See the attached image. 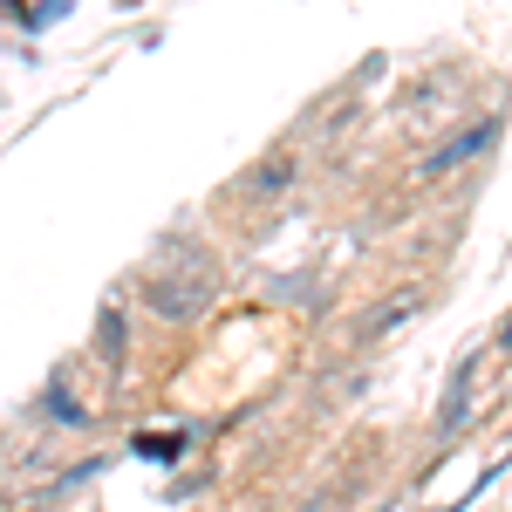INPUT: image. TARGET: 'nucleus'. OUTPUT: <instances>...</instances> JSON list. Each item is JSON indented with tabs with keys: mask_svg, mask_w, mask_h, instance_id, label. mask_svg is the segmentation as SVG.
Here are the masks:
<instances>
[{
	"mask_svg": "<svg viewBox=\"0 0 512 512\" xmlns=\"http://www.w3.org/2000/svg\"><path fill=\"white\" fill-rule=\"evenodd\" d=\"M499 349H512V315H506V321H499Z\"/></svg>",
	"mask_w": 512,
	"mask_h": 512,
	"instance_id": "nucleus-10",
	"label": "nucleus"
},
{
	"mask_svg": "<svg viewBox=\"0 0 512 512\" xmlns=\"http://www.w3.org/2000/svg\"><path fill=\"white\" fill-rule=\"evenodd\" d=\"M48 21H62V0H41L35 14H28V28H48Z\"/></svg>",
	"mask_w": 512,
	"mask_h": 512,
	"instance_id": "nucleus-9",
	"label": "nucleus"
},
{
	"mask_svg": "<svg viewBox=\"0 0 512 512\" xmlns=\"http://www.w3.org/2000/svg\"><path fill=\"white\" fill-rule=\"evenodd\" d=\"M171 253L185 260V267H158V274L144 280V294H151V308L164 321H198L205 315V301H212V253L198 246V239H171Z\"/></svg>",
	"mask_w": 512,
	"mask_h": 512,
	"instance_id": "nucleus-1",
	"label": "nucleus"
},
{
	"mask_svg": "<svg viewBox=\"0 0 512 512\" xmlns=\"http://www.w3.org/2000/svg\"><path fill=\"white\" fill-rule=\"evenodd\" d=\"M472 383H478V355H465L458 376H451V390H444V403H437V431H458L472 417Z\"/></svg>",
	"mask_w": 512,
	"mask_h": 512,
	"instance_id": "nucleus-5",
	"label": "nucleus"
},
{
	"mask_svg": "<svg viewBox=\"0 0 512 512\" xmlns=\"http://www.w3.org/2000/svg\"><path fill=\"white\" fill-rule=\"evenodd\" d=\"M130 451H137L144 465H178V458L192 451V424H178V431H137Z\"/></svg>",
	"mask_w": 512,
	"mask_h": 512,
	"instance_id": "nucleus-6",
	"label": "nucleus"
},
{
	"mask_svg": "<svg viewBox=\"0 0 512 512\" xmlns=\"http://www.w3.org/2000/svg\"><path fill=\"white\" fill-rule=\"evenodd\" d=\"M499 123H506V117H472L465 130H458V137H444V144H437L431 158H424V171H417V178H444V171H458V164H472L478 151H492V137H499Z\"/></svg>",
	"mask_w": 512,
	"mask_h": 512,
	"instance_id": "nucleus-3",
	"label": "nucleus"
},
{
	"mask_svg": "<svg viewBox=\"0 0 512 512\" xmlns=\"http://www.w3.org/2000/svg\"><path fill=\"white\" fill-rule=\"evenodd\" d=\"M123 355H130V315H123L117 301H103V308H96V362L117 369Z\"/></svg>",
	"mask_w": 512,
	"mask_h": 512,
	"instance_id": "nucleus-4",
	"label": "nucleus"
},
{
	"mask_svg": "<svg viewBox=\"0 0 512 512\" xmlns=\"http://www.w3.org/2000/svg\"><path fill=\"white\" fill-rule=\"evenodd\" d=\"M437 512H458V506H437Z\"/></svg>",
	"mask_w": 512,
	"mask_h": 512,
	"instance_id": "nucleus-11",
	"label": "nucleus"
},
{
	"mask_svg": "<svg viewBox=\"0 0 512 512\" xmlns=\"http://www.w3.org/2000/svg\"><path fill=\"white\" fill-rule=\"evenodd\" d=\"M451 103H458V76H451V69H437V76L410 82V89L396 96V123H403L410 137H424V130H444V123H451Z\"/></svg>",
	"mask_w": 512,
	"mask_h": 512,
	"instance_id": "nucleus-2",
	"label": "nucleus"
},
{
	"mask_svg": "<svg viewBox=\"0 0 512 512\" xmlns=\"http://www.w3.org/2000/svg\"><path fill=\"white\" fill-rule=\"evenodd\" d=\"M280 185H294V158L287 164H260V171H253V178H246V192H280Z\"/></svg>",
	"mask_w": 512,
	"mask_h": 512,
	"instance_id": "nucleus-8",
	"label": "nucleus"
},
{
	"mask_svg": "<svg viewBox=\"0 0 512 512\" xmlns=\"http://www.w3.org/2000/svg\"><path fill=\"white\" fill-rule=\"evenodd\" d=\"M41 410H48L55 424H69V431H82V424H89V410H82V403H76L69 390H62V383H55V390L41 396Z\"/></svg>",
	"mask_w": 512,
	"mask_h": 512,
	"instance_id": "nucleus-7",
	"label": "nucleus"
}]
</instances>
